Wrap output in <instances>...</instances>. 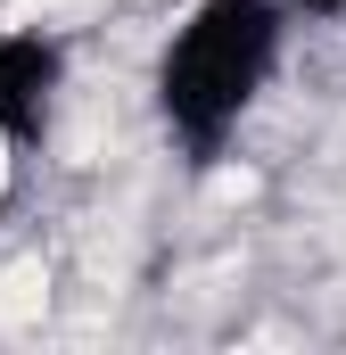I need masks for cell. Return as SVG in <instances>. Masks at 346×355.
<instances>
[{
	"label": "cell",
	"mask_w": 346,
	"mask_h": 355,
	"mask_svg": "<svg viewBox=\"0 0 346 355\" xmlns=\"http://www.w3.org/2000/svg\"><path fill=\"white\" fill-rule=\"evenodd\" d=\"M8 182H17V141L0 132V198H8Z\"/></svg>",
	"instance_id": "2"
},
{
	"label": "cell",
	"mask_w": 346,
	"mask_h": 355,
	"mask_svg": "<svg viewBox=\"0 0 346 355\" xmlns=\"http://www.w3.org/2000/svg\"><path fill=\"white\" fill-rule=\"evenodd\" d=\"M50 314V265L42 257H17L0 272V331H33Z\"/></svg>",
	"instance_id": "1"
}]
</instances>
